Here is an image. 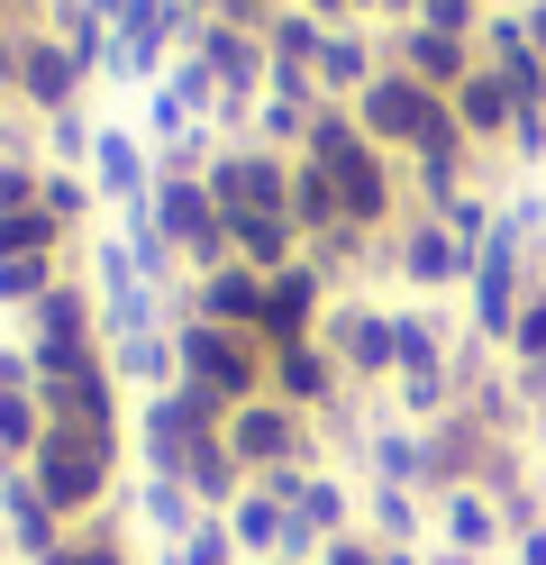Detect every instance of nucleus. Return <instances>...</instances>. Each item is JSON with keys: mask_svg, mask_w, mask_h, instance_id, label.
<instances>
[{"mask_svg": "<svg viewBox=\"0 0 546 565\" xmlns=\"http://www.w3.org/2000/svg\"><path fill=\"white\" fill-rule=\"evenodd\" d=\"M528 429H537V447H546V402H537V411H528Z\"/></svg>", "mask_w": 546, "mask_h": 565, "instance_id": "13", "label": "nucleus"}, {"mask_svg": "<svg viewBox=\"0 0 546 565\" xmlns=\"http://www.w3.org/2000/svg\"><path fill=\"white\" fill-rule=\"evenodd\" d=\"M483 10H520V0H483Z\"/></svg>", "mask_w": 546, "mask_h": 565, "instance_id": "14", "label": "nucleus"}, {"mask_svg": "<svg viewBox=\"0 0 546 565\" xmlns=\"http://www.w3.org/2000/svg\"><path fill=\"white\" fill-rule=\"evenodd\" d=\"M501 539H510L501 492H447V547H456V556H492Z\"/></svg>", "mask_w": 546, "mask_h": 565, "instance_id": "7", "label": "nucleus"}, {"mask_svg": "<svg viewBox=\"0 0 546 565\" xmlns=\"http://www.w3.org/2000/svg\"><path fill=\"white\" fill-rule=\"evenodd\" d=\"M374 511H383V539H410V529H419V511H410V492H400V483L383 492V502H374Z\"/></svg>", "mask_w": 546, "mask_h": 565, "instance_id": "10", "label": "nucleus"}, {"mask_svg": "<svg viewBox=\"0 0 546 565\" xmlns=\"http://www.w3.org/2000/svg\"><path fill=\"white\" fill-rule=\"evenodd\" d=\"M338 365H355V374H400L392 310H338Z\"/></svg>", "mask_w": 546, "mask_h": 565, "instance_id": "6", "label": "nucleus"}, {"mask_svg": "<svg viewBox=\"0 0 546 565\" xmlns=\"http://www.w3.org/2000/svg\"><path fill=\"white\" fill-rule=\"evenodd\" d=\"M510 565H546V520H537V529H520V539H510Z\"/></svg>", "mask_w": 546, "mask_h": 565, "instance_id": "11", "label": "nucleus"}, {"mask_svg": "<svg viewBox=\"0 0 546 565\" xmlns=\"http://www.w3.org/2000/svg\"><path fill=\"white\" fill-rule=\"evenodd\" d=\"M274 393L291 402V411H310V402H328L338 393V356H328V347H274Z\"/></svg>", "mask_w": 546, "mask_h": 565, "instance_id": "8", "label": "nucleus"}, {"mask_svg": "<svg viewBox=\"0 0 546 565\" xmlns=\"http://www.w3.org/2000/svg\"><path fill=\"white\" fill-rule=\"evenodd\" d=\"M291 447H301V411L291 402H237V419H228V456L237 466H291Z\"/></svg>", "mask_w": 546, "mask_h": 565, "instance_id": "3", "label": "nucleus"}, {"mask_svg": "<svg viewBox=\"0 0 546 565\" xmlns=\"http://www.w3.org/2000/svg\"><path fill=\"white\" fill-rule=\"evenodd\" d=\"M400 64H410L428 92H456L473 64H483V46H473V38H437V28H410V38H400Z\"/></svg>", "mask_w": 546, "mask_h": 565, "instance_id": "5", "label": "nucleus"}, {"mask_svg": "<svg viewBox=\"0 0 546 565\" xmlns=\"http://www.w3.org/2000/svg\"><path fill=\"white\" fill-rule=\"evenodd\" d=\"M310 74H319L328 92H364V83H374V55H364V38H328Z\"/></svg>", "mask_w": 546, "mask_h": 565, "instance_id": "9", "label": "nucleus"}, {"mask_svg": "<svg viewBox=\"0 0 546 565\" xmlns=\"http://www.w3.org/2000/svg\"><path fill=\"white\" fill-rule=\"evenodd\" d=\"M520 19H528V46L546 55V0H520Z\"/></svg>", "mask_w": 546, "mask_h": 565, "instance_id": "12", "label": "nucleus"}, {"mask_svg": "<svg viewBox=\"0 0 546 565\" xmlns=\"http://www.w3.org/2000/svg\"><path fill=\"white\" fill-rule=\"evenodd\" d=\"M274 356H255V338L246 329H192V374H201V393L210 402H255V383H265Z\"/></svg>", "mask_w": 546, "mask_h": 565, "instance_id": "1", "label": "nucleus"}, {"mask_svg": "<svg viewBox=\"0 0 546 565\" xmlns=\"http://www.w3.org/2000/svg\"><path fill=\"white\" fill-rule=\"evenodd\" d=\"M447 110H456V128L473 137V147H510V119H520V92H510L492 64H473V74L447 92Z\"/></svg>", "mask_w": 546, "mask_h": 565, "instance_id": "4", "label": "nucleus"}, {"mask_svg": "<svg viewBox=\"0 0 546 565\" xmlns=\"http://www.w3.org/2000/svg\"><path fill=\"white\" fill-rule=\"evenodd\" d=\"M400 274H410L419 292H447V282H473V246H464V237H456V228L428 210V220H410V228H400Z\"/></svg>", "mask_w": 546, "mask_h": 565, "instance_id": "2", "label": "nucleus"}]
</instances>
